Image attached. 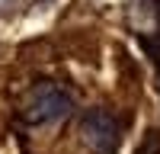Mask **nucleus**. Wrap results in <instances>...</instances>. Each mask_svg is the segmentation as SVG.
<instances>
[{
    "instance_id": "2",
    "label": "nucleus",
    "mask_w": 160,
    "mask_h": 154,
    "mask_svg": "<svg viewBox=\"0 0 160 154\" xmlns=\"http://www.w3.org/2000/svg\"><path fill=\"white\" fill-rule=\"evenodd\" d=\"M74 109V100L68 90H61L55 84H42L32 90L29 103H26V122H55V119H64Z\"/></svg>"
},
{
    "instance_id": "1",
    "label": "nucleus",
    "mask_w": 160,
    "mask_h": 154,
    "mask_svg": "<svg viewBox=\"0 0 160 154\" xmlns=\"http://www.w3.org/2000/svg\"><path fill=\"white\" fill-rule=\"evenodd\" d=\"M80 132L93 154H115L122 145V122L109 109H90L80 119Z\"/></svg>"
}]
</instances>
